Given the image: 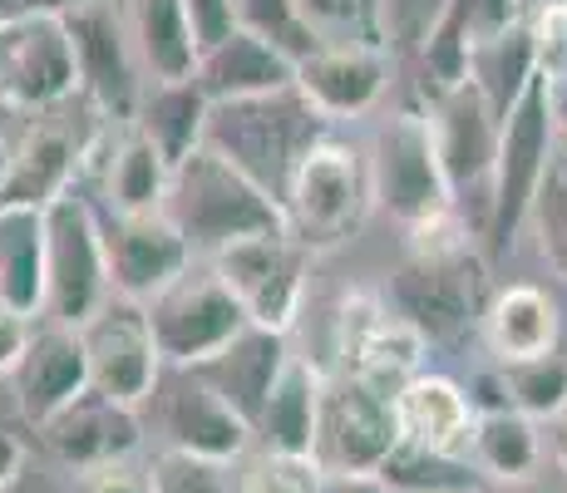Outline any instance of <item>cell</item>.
Instances as JSON below:
<instances>
[{
	"label": "cell",
	"instance_id": "6da1fadb",
	"mask_svg": "<svg viewBox=\"0 0 567 493\" xmlns=\"http://www.w3.org/2000/svg\"><path fill=\"white\" fill-rule=\"evenodd\" d=\"M474 243L478 237L464 223L434 227L414 237V251L385 287L390 311L405 316L430 346H460L484 331L494 281H488V257Z\"/></svg>",
	"mask_w": 567,
	"mask_h": 493
},
{
	"label": "cell",
	"instance_id": "7a4b0ae2",
	"mask_svg": "<svg viewBox=\"0 0 567 493\" xmlns=\"http://www.w3.org/2000/svg\"><path fill=\"white\" fill-rule=\"evenodd\" d=\"M331 119L316 114L307 94L291 84L277 94L257 99H227L213 104L207 119V148H217L223 158H233L252 183H261L271 197H287L291 178H297L301 158L331 134Z\"/></svg>",
	"mask_w": 567,
	"mask_h": 493
},
{
	"label": "cell",
	"instance_id": "3957f363",
	"mask_svg": "<svg viewBox=\"0 0 567 493\" xmlns=\"http://www.w3.org/2000/svg\"><path fill=\"white\" fill-rule=\"evenodd\" d=\"M163 213L183 227L198 257H217L223 247L257 233H287V213L261 183H252L217 148H193L173 168V188Z\"/></svg>",
	"mask_w": 567,
	"mask_h": 493
},
{
	"label": "cell",
	"instance_id": "277c9868",
	"mask_svg": "<svg viewBox=\"0 0 567 493\" xmlns=\"http://www.w3.org/2000/svg\"><path fill=\"white\" fill-rule=\"evenodd\" d=\"M375 203V163L370 148L351 144L331 129V134L301 158L297 178H291L281 213H287V233L311 251H336L346 247L365 227Z\"/></svg>",
	"mask_w": 567,
	"mask_h": 493
},
{
	"label": "cell",
	"instance_id": "5b68a950",
	"mask_svg": "<svg viewBox=\"0 0 567 493\" xmlns=\"http://www.w3.org/2000/svg\"><path fill=\"white\" fill-rule=\"evenodd\" d=\"M553 134H558V109H553L548 70L533 74V84L518 94V104L504 114V134H498V168H494V207H488L484 227V257H508L533 223V203L543 193V178L553 173Z\"/></svg>",
	"mask_w": 567,
	"mask_h": 493
},
{
	"label": "cell",
	"instance_id": "8992f818",
	"mask_svg": "<svg viewBox=\"0 0 567 493\" xmlns=\"http://www.w3.org/2000/svg\"><path fill=\"white\" fill-rule=\"evenodd\" d=\"M370 163H375V203L410 237H424L444 223H464L454 213V193L444 178L440 148H434L430 114H414V109L390 114L370 144Z\"/></svg>",
	"mask_w": 567,
	"mask_h": 493
},
{
	"label": "cell",
	"instance_id": "52a82bcc",
	"mask_svg": "<svg viewBox=\"0 0 567 493\" xmlns=\"http://www.w3.org/2000/svg\"><path fill=\"white\" fill-rule=\"evenodd\" d=\"M45 321L84 326L114 296L104 217L84 193H64L45 207Z\"/></svg>",
	"mask_w": 567,
	"mask_h": 493
},
{
	"label": "cell",
	"instance_id": "ba28073f",
	"mask_svg": "<svg viewBox=\"0 0 567 493\" xmlns=\"http://www.w3.org/2000/svg\"><path fill=\"white\" fill-rule=\"evenodd\" d=\"M148 326H154V341L163 350V366L198 370L252 321H247L243 301L227 291V281L213 271V261L207 267L193 261L173 287H163L148 301Z\"/></svg>",
	"mask_w": 567,
	"mask_h": 493
},
{
	"label": "cell",
	"instance_id": "9c48e42d",
	"mask_svg": "<svg viewBox=\"0 0 567 493\" xmlns=\"http://www.w3.org/2000/svg\"><path fill=\"white\" fill-rule=\"evenodd\" d=\"M80 94V60L64 16L25 10L0 25V114H40Z\"/></svg>",
	"mask_w": 567,
	"mask_h": 493
},
{
	"label": "cell",
	"instance_id": "30bf717a",
	"mask_svg": "<svg viewBox=\"0 0 567 493\" xmlns=\"http://www.w3.org/2000/svg\"><path fill=\"white\" fill-rule=\"evenodd\" d=\"M430 129L434 148H440L444 178L454 193V213L464 203H478L488 227V207H494V168H498V134H504V114L488 104V94L474 80L450 84V90H430Z\"/></svg>",
	"mask_w": 567,
	"mask_h": 493
},
{
	"label": "cell",
	"instance_id": "8fae6325",
	"mask_svg": "<svg viewBox=\"0 0 567 493\" xmlns=\"http://www.w3.org/2000/svg\"><path fill=\"white\" fill-rule=\"evenodd\" d=\"M80 60V99L109 124H134L138 99H144V64L134 50V30L118 0H94L64 16Z\"/></svg>",
	"mask_w": 567,
	"mask_h": 493
},
{
	"label": "cell",
	"instance_id": "7c38bea8",
	"mask_svg": "<svg viewBox=\"0 0 567 493\" xmlns=\"http://www.w3.org/2000/svg\"><path fill=\"white\" fill-rule=\"evenodd\" d=\"M395 400L370 390L355 376H326L321 430H316V469L321 474H380L385 459L400 449Z\"/></svg>",
	"mask_w": 567,
	"mask_h": 493
},
{
	"label": "cell",
	"instance_id": "4fadbf2b",
	"mask_svg": "<svg viewBox=\"0 0 567 493\" xmlns=\"http://www.w3.org/2000/svg\"><path fill=\"white\" fill-rule=\"evenodd\" d=\"M213 261V271L227 281V291L243 301L247 321L271 326V331H291L307 301V261L311 251L291 233H257L243 243L223 247Z\"/></svg>",
	"mask_w": 567,
	"mask_h": 493
},
{
	"label": "cell",
	"instance_id": "5bb4252c",
	"mask_svg": "<svg viewBox=\"0 0 567 493\" xmlns=\"http://www.w3.org/2000/svg\"><path fill=\"white\" fill-rule=\"evenodd\" d=\"M84 350H90V386L118 404L144 410L163 380V350L148 326V306L128 296H109L100 311L80 326Z\"/></svg>",
	"mask_w": 567,
	"mask_h": 493
},
{
	"label": "cell",
	"instance_id": "9a60e30c",
	"mask_svg": "<svg viewBox=\"0 0 567 493\" xmlns=\"http://www.w3.org/2000/svg\"><path fill=\"white\" fill-rule=\"evenodd\" d=\"M336 350H341V360H346V376L365 380L370 390L395 400V394L420 376V360H424V350H430V341L414 331L405 316L390 311V301L346 296L341 316H336Z\"/></svg>",
	"mask_w": 567,
	"mask_h": 493
},
{
	"label": "cell",
	"instance_id": "2e32d148",
	"mask_svg": "<svg viewBox=\"0 0 567 493\" xmlns=\"http://www.w3.org/2000/svg\"><path fill=\"white\" fill-rule=\"evenodd\" d=\"M148 404H154V414H158L163 440H168V449H178V454H198V459H213V464H233V459H243L247 444L257 440L252 424L207 386L198 370L168 366Z\"/></svg>",
	"mask_w": 567,
	"mask_h": 493
},
{
	"label": "cell",
	"instance_id": "e0dca14e",
	"mask_svg": "<svg viewBox=\"0 0 567 493\" xmlns=\"http://www.w3.org/2000/svg\"><path fill=\"white\" fill-rule=\"evenodd\" d=\"M100 217H104L114 296L148 306L163 287H173L198 261V251H193V243L168 213H100Z\"/></svg>",
	"mask_w": 567,
	"mask_h": 493
},
{
	"label": "cell",
	"instance_id": "ac0fdd59",
	"mask_svg": "<svg viewBox=\"0 0 567 493\" xmlns=\"http://www.w3.org/2000/svg\"><path fill=\"white\" fill-rule=\"evenodd\" d=\"M60 104L40 109V114H25L30 124L20 129L16 148H10V178L0 203H35L50 207L54 197L80 193V173L84 163L94 158V129L64 124Z\"/></svg>",
	"mask_w": 567,
	"mask_h": 493
},
{
	"label": "cell",
	"instance_id": "d6986e66",
	"mask_svg": "<svg viewBox=\"0 0 567 493\" xmlns=\"http://www.w3.org/2000/svg\"><path fill=\"white\" fill-rule=\"evenodd\" d=\"M90 390V350H84L80 326L45 321L35 326L25 356H20L16 376H10V394L25 424H50L64 404H74Z\"/></svg>",
	"mask_w": 567,
	"mask_h": 493
},
{
	"label": "cell",
	"instance_id": "ffe728a7",
	"mask_svg": "<svg viewBox=\"0 0 567 493\" xmlns=\"http://www.w3.org/2000/svg\"><path fill=\"white\" fill-rule=\"evenodd\" d=\"M35 434L64 469L90 474V469L118 464V459L134 454L144 424H138L134 404H118V400H109V394H100L90 386L74 404H64L50 424H40Z\"/></svg>",
	"mask_w": 567,
	"mask_h": 493
},
{
	"label": "cell",
	"instance_id": "44dd1931",
	"mask_svg": "<svg viewBox=\"0 0 567 493\" xmlns=\"http://www.w3.org/2000/svg\"><path fill=\"white\" fill-rule=\"evenodd\" d=\"M297 90L331 124L365 119L390 90V50L380 45H316L297 60Z\"/></svg>",
	"mask_w": 567,
	"mask_h": 493
},
{
	"label": "cell",
	"instance_id": "7402d4cb",
	"mask_svg": "<svg viewBox=\"0 0 567 493\" xmlns=\"http://www.w3.org/2000/svg\"><path fill=\"white\" fill-rule=\"evenodd\" d=\"M518 20H528L523 0H440L430 30H424V40H420L424 84H430V90L464 84L474 50L498 40L504 30H514Z\"/></svg>",
	"mask_w": 567,
	"mask_h": 493
},
{
	"label": "cell",
	"instance_id": "603a6c76",
	"mask_svg": "<svg viewBox=\"0 0 567 493\" xmlns=\"http://www.w3.org/2000/svg\"><path fill=\"white\" fill-rule=\"evenodd\" d=\"M291 366V350H287V331H271V326H247L237 341H227L217 350L207 366H198V376L252 424L267 410V394L281 380V370Z\"/></svg>",
	"mask_w": 567,
	"mask_h": 493
},
{
	"label": "cell",
	"instance_id": "cb8c5ba5",
	"mask_svg": "<svg viewBox=\"0 0 567 493\" xmlns=\"http://www.w3.org/2000/svg\"><path fill=\"white\" fill-rule=\"evenodd\" d=\"M395 414H400V434H405V444L434 449V454L474 459L478 410H474V400H468V390L454 386L450 376H430V370H420V376L395 394Z\"/></svg>",
	"mask_w": 567,
	"mask_h": 493
},
{
	"label": "cell",
	"instance_id": "d4e9b609",
	"mask_svg": "<svg viewBox=\"0 0 567 493\" xmlns=\"http://www.w3.org/2000/svg\"><path fill=\"white\" fill-rule=\"evenodd\" d=\"M193 80L203 84V94L213 104H227V99H257V94H277L297 84V60L281 54L277 45H267L252 30H233L227 40H217L213 50H203L198 74Z\"/></svg>",
	"mask_w": 567,
	"mask_h": 493
},
{
	"label": "cell",
	"instance_id": "484cf974",
	"mask_svg": "<svg viewBox=\"0 0 567 493\" xmlns=\"http://www.w3.org/2000/svg\"><path fill=\"white\" fill-rule=\"evenodd\" d=\"M45 207L0 203V306L45 321Z\"/></svg>",
	"mask_w": 567,
	"mask_h": 493
},
{
	"label": "cell",
	"instance_id": "4316f807",
	"mask_svg": "<svg viewBox=\"0 0 567 493\" xmlns=\"http://www.w3.org/2000/svg\"><path fill=\"white\" fill-rule=\"evenodd\" d=\"M321 394L326 376L311 360L291 356V366L281 370V380L267 394V410L257 420L261 454L281 459H311L316 464V430H321Z\"/></svg>",
	"mask_w": 567,
	"mask_h": 493
},
{
	"label": "cell",
	"instance_id": "83f0119b",
	"mask_svg": "<svg viewBox=\"0 0 567 493\" xmlns=\"http://www.w3.org/2000/svg\"><path fill=\"white\" fill-rule=\"evenodd\" d=\"M173 163L138 124H118V144L104 158V213H163Z\"/></svg>",
	"mask_w": 567,
	"mask_h": 493
},
{
	"label": "cell",
	"instance_id": "f1b7e54d",
	"mask_svg": "<svg viewBox=\"0 0 567 493\" xmlns=\"http://www.w3.org/2000/svg\"><path fill=\"white\" fill-rule=\"evenodd\" d=\"M207 119H213V99L203 94L198 80H148L134 124L144 129L158 144L163 158L178 168L193 148L207 144Z\"/></svg>",
	"mask_w": 567,
	"mask_h": 493
},
{
	"label": "cell",
	"instance_id": "f546056e",
	"mask_svg": "<svg viewBox=\"0 0 567 493\" xmlns=\"http://www.w3.org/2000/svg\"><path fill=\"white\" fill-rule=\"evenodd\" d=\"M134 50L148 80H193L198 74V40L183 0H128L124 6Z\"/></svg>",
	"mask_w": 567,
	"mask_h": 493
},
{
	"label": "cell",
	"instance_id": "4dcf8cb0",
	"mask_svg": "<svg viewBox=\"0 0 567 493\" xmlns=\"http://www.w3.org/2000/svg\"><path fill=\"white\" fill-rule=\"evenodd\" d=\"M484 341L498 360H528L558 350V311H553L548 291L514 281L498 287L484 316Z\"/></svg>",
	"mask_w": 567,
	"mask_h": 493
},
{
	"label": "cell",
	"instance_id": "1f68e13d",
	"mask_svg": "<svg viewBox=\"0 0 567 493\" xmlns=\"http://www.w3.org/2000/svg\"><path fill=\"white\" fill-rule=\"evenodd\" d=\"M543 459L538 420L523 410H488L474 424V464L484 469L494 484H528L533 469Z\"/></svg>",
	"mask_w": 567,
	"mask_h": 493
},
{
	"label": "cell",
	"instance_id": "d6a6232c",
	"mask_svg": "<svg viewBox=\"0 0 567 493\" xmlns=\"http://www.w3.org/2000/svg\"><path fill=\"white\" fill-rule=\"evenodd\" d=\"M538 70H543V50H538V35H533L528 20H518V25L504 30L498 40L478 45L474 60H468V80L488 94V104H494L498 114H508V109L518 104V94L528 90Z\"/></svg>",
	"mask_w": 567,
	"mask_h": 493
},
{
	"label": "cell",
	"instance_id": "836d02e7",
	"mask_svg": "<svg viewBox=\"0 0 567 493\" xmlns=\"http://www.w3.org/2000/svg\"><path fill=\"white\" fill-rule=\"evenodd\" d=\"M385 484L395 493H484L494 489V479L474 464V459H460V454H434V449H420V444H405L385 459Z\"/></svg>",
	"mask_w": 567,
	"mask_h": 493
},
{
	"label": "cell",
	"instance_id": "e575fe53",
	"mask_svg": "<svg viewBox=\"0 0 567 493\" xmlns=\"http://www.w3.org/2000/svg\"><path fill=\"white\" fill-rule=\"evenodd\" d=\"M301 16L321 45H380L390 50L395 16L390 0H301Z\"/></svg>",
	"mask_w": 567,
	"mask_h": 493
},
{
	"label": "cell",
	"instance_id": "d590c367",
	"mask_svg": "<svg viewBox=\"0 0 567 493\" xmlns=\"http://www.w3.org/2000/svg\"><path fill=\"white\" fill-rule=\"evenodd\" d=\"M508 380V400L514 410H523L528 420H558L567 414V356L548 350V356H528V360H498Z\"/></svg>",
	"mask_w": 567,
	"mask_h": 493
},
{
	"label": "cell",
	"instance_id": "8d00e7d4",
	"mask_svg": "<svg viewBox=\"0 0 567 493\" xmlns=\"http://www.w3.org/2000/svg\"><path fill=\"white\" fill-rule=\"evenodd\" d=\"M237 6V30H252L267 45H277L291 60H307V54L321 45L316 30L301 16V0H233Z\"/></svg>",
	"mask_w": 567,
	"mask_h": 493
},
{
	"label": "cell",
	"instance_id": "74e56055",
	"mask_svg": "<svg viewBox=\"0 0 567 493\" xmlns=\"http://www.w3.org/2000/svg\"><path fill=\"white\" fill-rule=\"evenodd\" d=\"M533 223H538L548 267L567 277V163H553V173L543 178V193L533 203Z\"/></svg>",
	"mask_w": 567,
	"mask_h": 493
},
{
	"label": "cell",
	"instance_id": "f35d334b",
	"mask_svg": "<svg viewBox=\"0 0 567 493\" xmlns=\"http://www.w3.org/2000/svg\"><path fill=\"white\" fill-rule=\"evenodd\" d=\"M148 469H154V493H227V464H213V459L163 449Z\"/></svg>",
	"mask_w": 567,
	"mask_h": 493
},
{
	"label": "cell",
	"instance_id": "ab89813d",
	"mask_svg": "<svg viewBox=\"0 0 567 493\" xmlns=\"http://www.w3.org/2000/svg\"><path fill=\"white\" fill-rule=\"evenodd\" d=\"M243 493H321V469L311 459L261 454L243 479Z\"/></svg>",
	"mask_w": 567,
	"mask_h": 493
},
{
	"label": "cell",
	"instance_id": "60d3db41",
	"mask_svg": "<svg viewBox=\"0 0 567 493\" xmlns=\"http://www.w3.org/2000/svg\"><path fill=\"white\" fill-rule=\"evenodd\" d=\"M74 493H154V469H138L134 459H118V464L80 474Z\"/></svg>",
	"mask_w": 567,
	"mask_h": 493
},
{
	"label": "cell",
	"instance_id": "b9f144b4",
	"mask_svg": "<svg viewBox=\"0 0 567 493\" xmlns=\"http://www.w3.org/2000/svg\"><path fill=\"white\" fill-rule=\"evenodd\" d=\"M183 6H188L198 50H213L217 40H227L237 30V6H233V0H183ZM198 60H203V54H198Z\"/></svg>",
	"mask_w": 567,
	"mask_h": 493
},
{
	"label": "cell",
	"instance_id": "7bdbcfd3",
	"mask_svg": "<svg viewBox=\"0 0 567 493\" xmlns=\"http://www.w3.org/2000/svg\"><path fill=\"white\" fill-rule=\"evenodd\" d=\"M30 336H35V321L20 311H10V306H0V380L16 376L20 356H25Z\"/></svg>",
	"mask_w": 567,
	"mask_h": 493
},
{
	"label": "cell",
	"instance_id": "ee69618b",
	"mask_svg": "<svg viewBox=\"0 0 567 493\" xmlns=\"http://www.w3.org/2000/svg\"><path fill=\"white\" fill-rule=\"evenodd\" d=\"M321 493H395L385 474H321Z\"/></svg>",
	"mask_w": 567,
	"mask_h": 493
},
{
	"label": "cell",
	"instance_id": "f6af8a7d",
	"mask_svg": "<svg viewBox=\"0 0 567 493\" xmlns=\"http://www.w3.org/2000/svg\"><path fill=\"white\" fill-rule=\"evenodd\" d=\"M20 469H25V444L16 440V434L0 424V493L20 479Z\"/></svg>",
	"mask_w": 567,
	"mask_h": 493
},
{
	"label": "cell",
	"instance_id": "bcb514c9",
	"mask_svg": "<svg viewBox=\"0 0 567 493\" xmlns=\"http://www.w3.org/2000/svg\"><path fill=\"white\" fill-rule=\"evenodd\" d=\"M390 16H395V35L400 30H410V25H420V40H424L434 10H430V0H390Z\"/></svg>",
	"mask_w": 567,
	"mask_h": 493
},
{
	"label": "cell",
	"instance_id": "7dc6e473",
	"mask_svg": "<svg viewBox=\"0 0 567 493\" xmlns=\"http://www.w3.org/2000/svg\"><path fill=\"white\" fill-rule=\"evenodd\" d=\"M548 454L558 459V469L567 474V414H558V420H553V430H548Z\"/></svg>",
	"mask_w": 567,
	"mask_h": 493
},
{
	"label": "cell",
	"instance_id": "c3c4849f",
	"mask_svg": "<svg viewBox=\"0 0 567 493\" xmlns=\"http://www.w3.org/2000/svg\"><path fill=\"white\" fill-rule=\"evenodd\" d=\"M80 6H94V0H30V10H50V16H70Z\"/></svg>",
	"mask_w": 567,
	"mask_h": 493
},
{
	"label": "cell",
	"instance_id": "681fc988",
	"mask_svg": "<svg viewBox=\"0 0 567 493\" xmlns=\"http://www.w3.org/2000/svg\"><path fill=\"white\" fill-rule=\"evenodd\" d=\"M10 148H16V138H6V129H0V193H6V178H10Z\"/></svg>",
	"mask_w": 567,
	"mask_h": 493
},
{
	"label": "cell",
	"instance_id": "f907efd6",
	"mask_svg": "<svg viewBox=\"0 0 567 493\" xmlns=\"http://www.w3.org/2000/svg\"><path fill=\"white\" fill-rule=\"evenodd\" d=\"M25 10H30V0H0V25L16 20V16H25Z\"/></svg>",
	"mask_w": 567,
	"mask_h": 493
},
{
	"label": "cell",
	"instance_id": "816d5d0a",
	"mask_svg": "<svg viewBox=\"0 0 567 493\" xmlns=\"http://www.w3.org/2000/svg\"><path fill=\"white\" fill-rule=\"evenodd\" d=\"M548 6H567V0H523V10H528V16H533V10H548Z\"/></svg>",
	"mask_w": 567,
	"mask_h": 493
}]
</instances>
